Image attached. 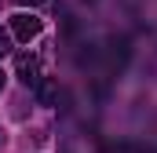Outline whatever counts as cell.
<instances>
[{
    "label": "cell",
    "mask_w": 157,
    "mask_h": 153,
    "mask_svg": "<svg viewBox=\"0 0 157 153\" xmlns=\"http://www.w3.org/2000/svg\"><path fill=\"white\" fill-rule=\"evenodd\" d=\"M11 51V37H7V29H0V58Z\"/></svg>",
    "instance_id": "5"
},
{
    "label": "cell",
    "mask_w": 157,
    "mask_h": 153,
    "mask_svg": "<svg viewBox=\"0 0 157 153\" xmlns=\"http://www.w3.org/2000/svg\"><path fill=\"white\" fill-rule=\"evenodd\" d=\"M11 29H15L18 40H33L40 33V18H33V15H18V18L11 22Z\"/></svg>",
    "instance_id": "2"
},
{
    "label": "cell",
    "mask_w": 157,
    "mask_h": 153,
    "mask_svg": "<svg viewBox=\"0 0 157 153\" xmlns=\"http://www.w3.org/2000/svg\"><path fill=\"white\" fill-rule=\"evenodd\" d=\"M91 4H95V0H91Z\"/></svg>",
    "instance_id": "9"
},
{
    "label": "cell",
    "mask_w": 157,
    "mask_h": 153,
    "mask_svg": "<svg viewBox=\"0 0 157 153\" xmlns=\"http://www.w3.org/2000/svg\"><path fill=\"white\" fill-rule=\"evenodd\" d=\"M18 80L22 84H29V88H37V80H40V58L37 55H18Z\"/></svg>",
    "instance_id": "1"
},
{
    "label": "cell",
    "mask_w": 157,
    "mask_h": 153,
    "mask_svg": "<svg viewBox=\"0 0 157 153\" xmlns=\"http://www.w3.org/2000/svg\"><path fill=\"white\" fill-rule=\"evenodd\" d=\"M4 139H7V135H4V128H0V150H4Z\"/></svg>",
    "instance_id": "7"
},
{
    "label": "cell",
    "mask_w": 157,
    "mask_h": 153,
    "mask_svg": "<svg viewBox=\"0 0 157 153\" xmlns=\"http://www.w3.org/2000/svg\"><path fill=\"white\" fill-rule=\"evenodd\" d=\"M0 91H4V69H0Z\"/></svg>",
    "instance_id": "8"
},
{
    "label": "cell",
    "mask_w": 157,
    "mask_h": 153,
    "mask_svg": "<svg viewBox=\"0 0 157 153\" xmlns=\"http://www.w3.org/2000/svg\"><path fill=\"white\" fill-rule=\"evenodd\" d=\"M59 99V80H37V102L40 106H51Z\"/></svg>",
    "instance_id": "4"
},
{
    "label": "cell",
    "mask_w": 157,
    "mask_h": 153,
    "mask_svg": "<svg viewBox=\"0 0 157 153\" xmlns=\"http://www.w3.org/2000/svg\"><path fill=\"white\" fill-rule=\"evenodd\" d=\"M18 7H33V4H44V0H15Z\"/></svg>",
    "instance_id": "6"
},
{
    "label": "cell",
    "mask_w": 157,
    "mask_h": 153,
    "mask_svg": "<svg viewBox=\"0 0 157 153\" xmlns=\"http://www.w3.org/2000/svg\"><path fill=\"white\" fill-rule=\"evenodd\" d=\"M124 62H128V40H113V44H110V69L121 73Z\"/></svg>",
    "instance_id": "3"
}]
</instances>
